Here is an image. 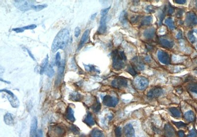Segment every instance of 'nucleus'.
Segmentation results:
<instances>
[{
	"instance_id": "f257e3e1",
	"label": "nucleus",
	"mask_w": 197,
	"mask_h": 137,
	"mask_svg": "<svg viewBox=\"0 0 197 137\" xmlns=\"http://www.w3.org/2000/svg\"><path fill=\"white\" fill-rule=\"evenodd\" d=\"M70 40V34L67 29H62L56 35L53 41L51 50L53 52H56L59 49H64Z\"/></svg>"
},
{
	"instance_id": "f03ea898",
	"label": "nucleus",
	"mask_w": 197,
	"mask_h": 137,
	"mask_svg": "<svg viewBox=\"0 0 197 137\" xmlns=\"http://www.w3.org/2000/svg\"><path fill=\"white\" fill-rule=\"evenodd\" d=\"M112 67L116 70H120L125 66L127 57L124 51L115 50L112 53Z\"/></svg>"
},
{
	"instance_id": "7ed1b4c3",
	"label": "nucleus",
	"mask_w": 197,
	"mask_h": 137,
	"mask_svg": "<svg viewBox=\"0 0 197 137\" xmlns=\"http://www.w3.org/2000/svg\"><path fill=\"white\" fill-rule=\"evenodd\" d=\"M35 1H26L20 0L15 1L14 5L15 7L21 11H26L32 9V6L34 5Z\"/></svg>"
},
{
	"instance_id": "20e7f679",
	"label": "nucleus",
	"mask_w": 197,
	"mask_h": 137,
	"mask_svg": "<svg viewBox=\"0 0 197 137\" xmlns=\"http://www.w3.org/2000/svg\"><path fill=\"white\" fill-rule=\"evenodd\" d=\"M65 133V129L62 126L53 125L49 127L48 135L49 137H63Z\"/></svg>"
},
{
	"instance_id": "39448f33",
	"label": "nucleus",
	"mask_w": 197,
	"mask_h": 137,
	"mask_svg": "<svg viewBox=\"0 0 197 137\" xmlns=\"http://www.w3.org/2000/svg\"><path fill=\"white\" fill-rule=\"evenodd\" d=\"M134 85L136 88L140 90H145L149 85L148 79L145 77L139 76L136 78L134 80Z\"/></svg>"
},
{
	"instance_id": "423d86ee",
	"label": "nucleus",
	"mask_w": 197,
	"mask_h": 137,
	"mask_svg": "<svg viewBox=\"0 0 197 137\" xmlns=\"http://www.w3.org/2000/svg\"><path fill=\"white\" fill-rule=\"evenodd\" d=\"M119 100L115 96L106 95L103 98V103L105 106L109 107H115L118 104Z\"/></svg>"
},
{
	"instance_id": "0eeeda50",
	"label": "nucleus",
	"mask_w": 197,
	"mask_h": 137,
	"mask_svg": "<svg viewBox=\"0 0 197 137\" xmlns=\"http://www.w3.org/2000/svg\"><path fill=\"white\" fill-rule=\"evenodd\" d=\"M6 92L8 94L7 96V99L9 101L11 106L14 108H17L19 106V101L17 99V96H15L13 92H11V91L6 89L2 90H1V92Z\"/></svg>"
},
{
	"instance_id": "6e6552de",
	"label": "nucleus",
	"mask_w": 197,
	"mask_h": 137,
	"mask_svg": "<svg viewBox=\"0 0 197 137\" xmlns=\"http://www.w3.org/2000/svg\"><path fill=\"white\" fill-rule=\"evenodd\" d=\"M111 85L115 88H126L128 86V81L125 78L118 77L113 79L111 82Z\"/></svg>"
},
{
	"instance_id": "1a4fd4ad",
	"label": "nucleus",
	"mask_w": 197,
	"mask_h": 137,
	"mask_svg": "<svg viewBox=\"0 0 197 137\" xmlns=\"http://www.w3.org/2000/svg\"><path fill=\"white\" fill-rule=\"evenodd\" d=\"M163 94V90L162 88L159 87H154L151 89L147 94L148 98L149 99H154L159 97Z\"/></svg>"
},
{
	"instance_id": "9d476101",
	"label": "nucleus",
	"mask_w": 197,
	"mask_h": 137,
	"mask_svg": "<svg viewBox=\"0 0 197 137\" xmlns=\"http://www.w3.org/2000/svg\"><path fill=\"white\" fill-rule=\"evenodd\" d=\"M186 25L188 27H193L197 24V17L193 12L187 13L185 19Z\"/></svg>"
},
{
	"instance_id": "9b49d317",
	"label": "nucleus",
	"mask_w": 197,
	"mask_h": 137,
	"mask_svg": "<svg viewBox=\"0 0 197 137\" xmlns=\"http://www.w3.org/2000/svg\"><path fill=\"white\" fill-rule=\"evenodd\" d=\"M158 58L161 63L168 65L170 63L171 60L168 53L164 51L160 50L158 52Z\"/></svg>"
},
{
	"instance_id": "f8f14e48",
	"label": "nucleus",
	"mask_w": 197,
	"mask_h": 137,
	"mask_svg": "<svg viewBox=\"0 0 197 137\" xmlns=\"http://www.w3.org/2000/svg\"><path fill=\"white\" fill-rule=\"evenodd\" d=\"M123 134L125 137H135V131L131 124H127L124 127Z\"/></svg>"
},
{
	"instance_id": "ddd939ff",
	"label": "nucleus",
	"mask_w": 197,
	"mask_h": 137,
	"mask_svg": "<svg viewBox=\"0 0 197 137\" xmlns=\"http://www.w3.org/2000/svg\"><path fill=\"white\" fill-rule=\"evenodd\" d=\"M65 60H62L61 63L60 64V65L58 67V76H57V80H56V85H59L61 81V80L62 79V78L63 76L64 72L65 70Z\"/></svg>"
},
{
	"instance_id": "4468645a",
	"label": "nucleus",
	"mask_w": 197,
	"mask_h": 137,
	"mask_svg": "<svg viewBox=\"0 0 197 137\" xmlns=\"http://www.w3.org/2000/svg\"><path fill=\"white\" fill-rule=\"evenodd\" d=\"M38 128V121L36 117L33 118L31 123V130H30V137H39L37 132Z\"/></svg>"
},
{
	"instance_id": "2eb2a0df",
	"label": "nucleus",
	"mask_w": 197,
	"mask_h": 137,
	"mask_svg": "<svg viewBox=\"0 0 197 137\" xmlns=\"http://www.w3.org/2000/svg\"><path fill=\"white\" fill-rule=\"evenodd\" d=\"M132 63L133 64L135 68H136L139 70L142 71L145 69V64L141 59L136 57L132 60Z\"/></svg>"
},
{
	"instance_id": "dca6fc26",
	"label": "nucleus",
	"mask_w": 197,
	"mask_h": 137,
	"mask_svg": "<svg viewBox=\"0 0 197 137\" xmlns=\"http://www.w3.org/2000/svg\"><path fill=\"white\" fill-rule=\"evenodd\" d=\"M107 16H101L99 22V26L98 29V32L99 34H104L107 31Z\"/></svg>"
},
{
	"instance_id": "f3484780",
	"label": "nucleus",
	"mask_w": 197,
	"mask_h": 137,
	"mask_svg": "<svg viewBox=\"0 0 197 137\" xmlns=\"http://www.w3.org/2000/svg\"><path fill=\"white\" fill-rule=\"evenodd\" d=\"M90 33V31L89 30H86L84 32V33H83L81 40L80 41V44L78 46V51L80 50V49H82V48L83 47V46L86 43V42L87 41V40H88Z\"/></svg>"
},
{
	"instance_id": "a211bd4d",
	"label": "nucleus",
	"mask_w": 197,
	"mask_h": 137,
	"mask_svg": "<svg viewBox=\"0 0 197 137\" xmlns=\"http://www.w3.org/2000/svg\"><path fill=\"white\" fill-rule=\"evenodd\" d=\"M164 132L166 135V137H174L175 136V130L174 127L169 124H166L164 126Z\"/></svg>"
},
{
	"instance_id": "6ab92c4d",
	"label": "nucleus",
	"mask_w": 197,
	"mask_h": 137,
	"mask_svg": "<svg viewBox=\"0 0 197 137\" xmlns=\"http://www.w3.org/2000/svg\"><path fill=\"white\" fill-rule=\"evenodd\" d=\"M65 117L68 120L72 123L76 121L74 116V111L70 107H68L65 113Z\"/></svg>"
},
{
	"instance_id": "aec40b11",
	"label": "nucleus",
	"mask_w": 197,
	"mask_h": 137,
	"mask_svg": "<svg viewBox=\"0 0 197 137\" xmlns=\"http://www.w3.org/2000/svg\"><path fill=\"white\" fill-rule=\"evenodd\" d=\"M155 34V30L153 28L147 29L143 32V36L147 40H151Z\"/></svg>"
},
{
	"instance_id": "412c9836",
	"label": "nucleus",
	"mask_w": 197,
	"mask_h": 137,
	"mask_svg": "<svg viewBox=\"0 0 197 137\" xmlns=\"http://www.w3.org/2000/svg\"><path fill=\"white\" fill-rule=\"evenodd\" d=\"M48 56L47 55L46 58H44L42 60V63L40 66V74L42 75L44 74V72H46L48 68Z\"/></svg>"
},
{
	"instance_id": "4be33fe9",
	"label": "nucleus",
	"mask_w": 197,
	"mask_h": 137,
	"mask_svg": "<svg viewBox=\"0 0 197 137\" xmlns=\"http://www.w3.org/2000/svg\"><path fill=\"white\" fill-rule=\"evenodd\" d=\"M159 42L162 46L168 49H170L174 47V42L170 41L169 40L164 38H160L159 40Z\"/></svg>"
},
{
	"instance_id": "5701e85b",
	"label": "nucleus",
	"mask_w": 197,
	"mask_h": 137,
	"mask_svg": "<svg viewBox=\"0 0 197 137\" xmlns=\"http://www.w3.org/2000/svg\"><path fill=\"white\" fill-rule=\"evenodd\" d=\"M184 116L186 121H188L189 122H193L195 120V115L193 111L191 110L186 112L185 113Z\"/></svg>"
},
{
	"instance_id": "b1692460",
	"label": "nucleus",
	"mask_w": 197,
	"mask_h": 137,
	"mask_svg": "<svg viewBox=\"0 0 197 137\" xmlns=\"http://www.w3.org/2000/svg\"><path fill=\"white\" fill-rule=\"evenodd\" d=\"M171 115L175 118H179L181 117V113L178 109L176 107H170L168 109Z\"/></svg>"
},
{
	"instance_id": "393cba45",
	"label": "nucleus",
	"mask_w": 197,
	"mask_h": 137,
	"mask_svg": "<svg viewBox=\"0 0 197 137\" xmlns=\"http://www.w3.org/2000/svg\"><path fill=\"white\" fill-rule=\"evenodd\" d=\"M4 121L6 123V124L8 125H13L15 123L13 115L9 113L6 114L4 116Z\"/></svg>"
},
{
	"instance_id": "a878e982",
	"label": "nucleus",
	"mask_w": 197,
	"mask_h": 137,
	"mask_svg": "<svg viewBox=\"0 0 197 137\" xmlns=\"http://www.w3.org/2000/svg\"><path fill=\"white\" fill-rule=\"evenodd\" d=\"M84 122L86 124L90 126H93L95 124V121L90 113L87 114L86 117H85V119L84 120Z\"/></svg>"
},
{
	"instance_id": "bb28decb",
	"label": "nucleus",
	"mask_w": 197,
	"mask_h": 137,
	"mask_svg": "<svg viewBox=\"0 0 197 137\" xmlns=\"http://www.w3.org/2000/svg\"><path fill=\"white\" fill-rule=\"evenodd\" d=\"M69 97L72 101H80L82 100V96L78 92H74L70 94Z\"/></svg>"
},
{
	"instance_id": "cd10ccee",
	"label": "nucleus",
	"mask_w": 197,
	"mask_h": 137,
	"mask_svg": "<svg viewBox=\"0 0 197 137\" xmlns=\"http://www.w3.org/2000/svg\"><path fill=\"white\" fill-rule=\"evenodd\" d=\"M153 18L151 16H146L143 18L141 20V26H148L152 23Z\"/></svg>"
},
{
	"instance_id": "c85d7f7f",
	"label": "nucleus",
	"mask_w": 197,
	"mask_h": 137,
	"mask_svg": "<svg viewBox=\"0 0 197 137\" xmlns=\"http://www.w3.org/2000/svg\"><path fill=\"white\" fill-rule=\"evenodd\" d=\"M91 137H103V132L98 129H94L91 133Z\"/></svg>"
},
{
	"instance_id": "c756f323",
	"label": "nucleus",
	"mask_w": 197,
	"mask_h": 137,
	"mask_svg": "<svg viewBox=\"0 0 197 137\" xmlns=\"http://www.w3.org/2000/svg\"><path fill=\"white\" fill-rule=\"evenodd\" d=\"M164 22L170 30H174V29H175V25L174 24V21L171 17H168V18H166V19L165 20Z\"/></svg>"
},
{
	"instance_id": "7c9ffc66",
	"label": "nucleus",
	"mask_w": 197,
	"mask_h": 137,
	"mask_svg": "<svg viewBox=\"0 0 197 137\" xmlns=\"http://www.w3.org/2000/svg\"><path fill=\"white\" fill-rule=\"evenodd\" d=\"M127 19H128V16H127V13L125 11H122L119 17V20L122 23L124 24L126 23Z\"/></svg>"
},
{
	"instance_id": "2f4dec72",
	"label": "nucleus",
	"mask_w": 197,
	"mask_h": 137,
	"mask_svg": "<svg viewBox=\"0 0 197 137\" xmlns=\"http://www.w3.org/2000/svg\"><path fill=\"white\" fill-rule=\"evenodd\" d=\"M188 90L191 92L197 94V84L196 83H191L187 86Z\"/></svg>"
},
{
	"instance_id": "473e14b6",
	"label": "nucleus",
	"mask_w": 197,
	"mask_h": 137,
	"mask_svg": "<svg viewBox=\"0 0 197 137\" xmlns=\"http://www.w3.org/2000/svg\"><path fill=\"white\" fill-rule=\"evenodd\" d=\"M127 71L132 76H135L137 75V72L133 65H129L127 68Z\"/></svg>"
},
{
	"instance_id": "72a5a7b5",
	"label": "nucleus",
	"mask_w": 197,
	"mask_h": 137,
	"mask_svg": "<svg viewBox=\"0 0 197 137\" xmlns=\"http://www.w3.org/2000/svg\"><path fill=\"white\" fill-rule=\"evenodd\" d=\"M187 36H188V38L189 40L192 43H195V42L197 40L195 36L194 35V31H190L188 32V34H187Z\"/></svg>"
},
{
	"instance_id": "f704fd0d",
	"label": "nucleus",
	"mask_w": 197,
	"mask_h": 137,
	"mask_svg": "<svg viewBox=\"0 0 197 137\" xmlns=\"http://www.w3.org/2000/svg\"><path fill=\"white\" fill-rule=\"evenodd\" d=\"M46 74L50 78L52 77L54 75V70L52 66L49 65V67H48L47 70L46 71Z\"/></svg>"
},
{
	"instance_id": "c9c22d12",
	"label": "nucleus",
	"mask_w": 197,
	"mask_h": 137,
	"mask_svg": "<svg viewBox=\"0 0 197 137\" xmlns=\"http://www.w3.org/2000/svg\"><path fill=\"white\" fill-rule=\"evenodd\" d=\"M47 7V5L46 4L34 5V6H32V9H34L36 11H39L44 9H45Z\"/></svg>"
},
{
	"instance_id": "e433bc0d",
	"label": "nucleus",
	"mask_w": 197,
	"mask_h": 137,
	"mask_svg": "<svg viewBox=\"0 0 197 137\" xmlns=\"http://www.w3.org/2000/svg\"><path fill=\"white\" fill-rule=\"evenodd\" d=\"M92 109L94 112L96 113L99 112V110L101 109V104L99 103V101H96V103H95L94 105L93 106Z\"/></svg>"
},
{
	"instance_id": "4c0bfd02",
	"label": "nucleus",
	"mask_w": 197,
	"mask_h": 137,
	"mask_svg": "<svg viewBox=\"0 0 197 137\" xmlns=\"http://www.w3.org/2000/svg\"><path fill=\"white\" fill-rule=\"evenodd\" d=\"M61 61L60 53L59 52H57L55 56V65L58 67H59L61 63Z\"/></svg>"
},
{
	"instance_id": "58836bf2",
	"label": "nucleus",
	"mask_w": 197,
	"mask_h": 137,
	"mask_svg": "<svg viewBox=\"0 0 197 137\" xmlns=\"http://www.w3.org/2000/svg\"><path fill=\"white\" fill-rule=\"evenodd\" d=\"M115 135L116 137H122V128L121 127H117L115 129Z\"/></svg>"
},
{
	"instance_id": "ea45409f",
	"label": "nucleus",
	"mask_w": 197,
	"mask_h": 137,
	"mask_svg": "<svg viewBox=\"0 0 197 137\" xmlns=\"http://www.w3.org/2000/svg\"><path fill=\"white\" fill-rule=\"evenodd\" d=\"M177 127V128H184L187 126V124L185 123H183L182 121H179V122H172Z\"/></svg>"
},
{
	"instance_id": "a19ab883",
	"label": "nucleus",
	"mask_w": 197,
	"mask_h": 137,
	"mask_svg": "<svg viewBox=\"0 0 197 137\" xmlns=\"http://www.w3.org/2000/svg\"><path fill=\"white\" fill-rule=\"evenodd\" d=\"M70 129L74 134L78 135V134H80V130L76 126L74 125H71L70 127Z\"/></svg>"
},
{
	"instance_id": "79ce46f5",
	"label": "nucleus",
	"mask_w": 197,
	"mask_h": 137,
	"mask_svg": "<svg viewBox=\"0 0 197 137\" xmlns=\"http://www.w3.org/2000/svg\"><path fill=\"white\" fill-rule=\"evenodd\" d=\"M187 137H197V131L195 129H192Z\"/></svg>"
},
{
	"instance_id": "37998d69",
	"label": "nucleus",
	"mask_w": 197,
	"mask_h": 137,
	"mask_svg": "<svg viewBox=\"0 0 197 137\" xmlns=\"http://www.w3.org/2000/svg\"><path fill=\"white\" fill-rule=\"evenodd\" d=\"M21 28H22V30L24 31L26 30H33V29H35L36 28V25H34V24H32V25L26 26H24V27Z\"/></svg>"
},
{
	"instance_id": "c03bdc74",
	"label": "nucleus",
	"mask_w": 197,
	"mask_h": 137,
	"mask_svg": "<svg viewBox=\"0 0 197 137\" xmlns=\"http://www.w3.org/2000/svg\"><path fill=\"white\" fill-rule=\"evenodd\" d=\"M110 9V7H107V8L102 9L101 11V16H107V13H109Z\"/></svg>"
},
{
	"instance_id": "a18cd8bd",
	"label": "nucleus",
	"mask_w": 197,
	"mask_h": 137,
	"mask_svg": "<svg viewBox=\"0 0 197 137\" xmlns=\"http://www.w3.org/2000/svg\"><path fill=\"white\" fill-rule=\"evenodd\" d=\"M84 67H85V70L86 71H97V69L95 68V67L94 66H92L91 65H84Z\"/></svg>"
},
{
	"instance_id": "49530a36",
	"label": "nucleus",
	"mask_w": 197,
	"mask_h": 137,
	"mask_svg": "<svg viewBox=\"0 0 197 137\" xmlns=\"http://www.w3.org/2000/svg\"><path fill=\"white\" fill-rule=\"evenodd\" d=\"M80 33H81V30H80V28L78 27H76V28L75 29V30H74V36L75 37L78 38V36H80Z\"/></svg>"
},
{
	"instance_id": "de8ad7c7",
	"label": "nucleus",
	"mask_w": 197,
	"mask_h": 137,
	"mask_svg": "<svg viewBox=\"0 0 197 137\" xmlns=\"http://www.w3.org/2000/svg\"><path fill=\"white\" fill-rule=\"evenodd\" d=\"M139 16L133 17L131 19V22H132V23H136L137 22L138 20H139Z\"/></svg>"
},
{
	"instance_id": "09e8293b",
	"label": "nucleus",
	"mask_w": 197,
	"mask_h": 137,
	"mask_svg": "<svg viewBox=\"0 0 197 137\" xmlns=\"http://www.w3.org/2000/svg\"><path fill=\"white\" fill-rule=\"evenodd\" d=\"M174 11V7H172L171 5H169L168 6V13L169 14H172Z\"/></svg>"
},
{
	"instance_id": "8fccbe9b",
	"label": "nucleus",
	"mask_w": 197,
	"mask_h": 137,
	"mask_svg": "<svg viewBox=\"0 0 197 137\" xmlns=\"http://www.w3.org/2000/svg\"><path fill=\"white\" fill-rule=\"evenodd\" d=\"M146 10L147 11H148L149 13H155V10L153 9V7H152V6H148L146 9Z\"/></svg>"
},
{
	"instance_id": "3c124183",
	"label": "nucleus",
	"mask_w": 197,
	"mask_h": 137,
	"mask_svg": "<svg viewBox=\"0 0 197 137\" xmlns=\"http://www.w3.org/2000/svg\"><path fill=\"white\" fill-rule=\"evenodd\" d=\"M174 2H175V3H176L177 4L183 5V4L186 3V1H185V0H176V1H174Z\"/></svg>"
},
{
	"instance_id": "603ef678",
	"label": "nucleus",
	"mask_w": 197,
	"mask_h": 137,
	"mask_svg": "<svg viewBox=\"0 0 197 137\" xmlns=\"http://www.w3.org/2000/svg\"><path fill=\"white\" fill-rule=\"evenodd\" d=\"M25 49L26 51H27L28 53V54L29 55L30 57L34 61H36V59H35V58H34V56H33V55L32 54V53H31V51L29 50V49H28L27 48H25Z\"/></svg>"
},
{
	"instance_id": "864d4df0",
	"label": "nucleus",
	"mask_w": 197,
	"mask_h": 137,
	"mask_svg": "<svg viewBox=\"0 0 197 137\" xmlns=\"http://www.w3.org/2000/svg\"><path fill=\"white\" fill-rule=\"evenodd\" d=\"M178 136L179 137H185V133L184 131L183 130H179L178 132Z\"/></svg>"
},
{
	"instance_id": "5fc2aeb1",
	"label": "nucleus",
	"mask_w": 197,
	"mask_h": 137,
	"mask_svg": "<svg viewBox=\"0 0 197 137\" xmlns=\"http://www.w3.org/2000/svg\"><path fill=\"white\" fill-rule=\"evenodd\" d=\"M183 13V11L182 10H181L180 11H178L176 15V16H177V17H180L182 16Z\"/></svg>"
},
{
	"instance_id": "6e6d98bb",
	"label": "nucleus",
	"mask_w": 197,
	"mask_h": 137,
	"mask_svg": "<svg viewBox=\"0 0 197 137\" xmlns=\"http://www.w3.org/2000/svg\"><path fill=\"white\" fill-rule=\"evenodd\" d=\"M176 38L178 39H181V38H182V33L181 32V31H179L178 34H177V36H176Z\"/></svg>"
},
{
	"instance_id": "4d7b16f0",
	"label": "nucleus",
	"mask_w": 197,
	"mask_h": 137,
	"mask_svg": "<svg viewBox=\"0 0 197 137\" xmlns=\"http://www.w3.org/2000/svg\"><path fill=\"white\" fill-rule=\"evenodd\" d=\"M146 47H147V49L149 51L153 50V47H152V46L150 45H146Z\"/></svg>"
},
{
	"instance_id": "13d9d810",
	"label": "nucleus",
	"mask_w": 197,
	"mask_h": 137,
	"mask_svg": "<svg viewBox=\"0 0 197 137\" xmlns=\"http://www.w3.org/2000/svg\"><path fill=\"white\" fill-rule=\"evenodd\" d=\"M97 14V13H94L91 16V20H94L95 18L96 17Z\"/></svg>"
},
{
	"instance_id": "bf43d9fd",
	"label": "nucleus",
	"mask_w": 197,
	"mask_h": 137,
	"mask_svg": "<svg viewBox=\"0 0 197 137\" xmlns=\"http://www.w3.org/2000/svg\"><path fill=\"white\" fill-rule=\"evenodd\" d=\"M38 132L39 137H43V133H42V130H39Z\"/></svg>"
},
{
	"instance_id": "052dcab7",
	"label": "nucleus",
	"mask_w": 197,
	"mask_h": 137,
	"mask_svg": "<svg viewBox=\"0 0 197 137\" xmlns=\"http://www.w3.org/2000/svg\"><path fill=\"white\" fill-rule=\"evenodd\" d=\"M1 81L5 82V83H7V84H8V83L9 84V83H10L9 82L6 81H5V80H3L2 79V78L1 79Z\"/></svg>"
}]
</instances>
